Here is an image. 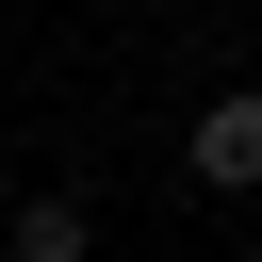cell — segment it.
Returning a JSON list of instances; mask_svg holds the SVG:
<instances>
[{
    "mask_svg": "<svg viewBox=\"0 0 262 262\" xmlns=\"http://www.w3.org/2000/svg\"><path fill=\"white\" fill-rule=\"evenodd\" d=\"M180 164H196L213 196H246V180H262V82H229V98H196V131H180Z\"/></svg>",
    "mask_w": 262,
    "mask_h": 262,
    "instance_id": "obj_1",
    "label": "cell"
},
{
    "mask_svg": "<svg viewBox=\"0 0 262 262\" xmlns=\"http://www.w3.org/2000/svg\"><path fill=\"white\" fill-rule=\"evenodd\" d=\"M82 246H98L82 196H16V246H0V262H82Z\"/></svg>",
    "mask_w": 262,
    "mask_h": 262,
    "instance_id": "obj_2",
    "label": "cell"
}]
</instances>
